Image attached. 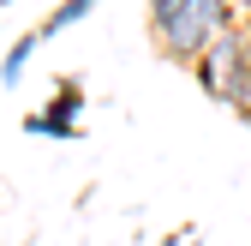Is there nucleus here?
Segmentation results:
<instances>
[{"mask_svg":"<svg viewBox=\"0 0 251 246\" xmlns=\"http://www.w3.org/2000/svg\"><path fill=\"white\" fill-rule=\"evenodd\" d=\"M150 30L174 66H198L209 42L239 30V6L233 0H150Z\"/></svg>","mask_w":251,"mask_h":246,"instance_id":"obj_1","label":"nucleus"},{"mask_svg":"<svg viewBox=\"0 0 251 246\" xmlns=\"http://www.w3.org/2000/svg\"><path fill=\"white\" fill-rule=\"evenodd\" d=\"M192 78L203 84L209 102H222V108H233L239 120H251V60H245L239 30H227L222 42H209V54L192 66Z\"/></svg>","mask_w":251,"mask_h":246,"instance_id":"obj_2","label":"nucleus"},{"mask_svg":"<svg viewBox=\"0 0 251 246\" xmlns=\"http://www.w3.org/2000/svg\"><path fill=\"white\" fill-rule=\"evenodd\" d=\"M78 114H84V84L78 78H60L48 108L24 114V132L30 138H78Z\"/></svg>","mask_w":251,"mask_h":246,"instance_id":"obj_3","label":"nucleus"},{"mask_svg":"<svg viewBox=\"0 0 251 246\" xmlns=\"http://www.w3.org/2000/svg\"><path fill=\"white\" fill-rule=\"evenodd\" d=\"M96 6H102V0H60V6L42 18V42H48V36H60V30H72L78 18H90Z\"/></svg>","mask_w":251,"mask_h":246,"instance_id":"obj_4","label":"nucleus"},{"mask_svg":"<svg viewBox=\"0 0 251 246\" xmlns=\"http://www.w3.org/2000/svg\"><path fill=\"white\" fill-rule=\"evenodd\" d=\"M36 42H42V30H30V36H18L6 54H0V84H18V72L30 66V54H36Z\"/></svg>","mask_w":251,"mask_h":246,"instance_id":"obj_5","label":"nucleus"},{"mask_svg":"<svg viewBox=\"0 0 251 246\" xmlns=\"http://www.w3.org/2000/svg\"><path fill=\"white\" fill-rule=\"evenodd\" d=\"M239 42H245V60H251V18H239Z\"/></svg>","mask_w":251,"mask_h":246,"instance_id":"obj_6","label":"nucleus"},{"mask_svg":"<svg viewBox=\"0 0 251 246\" xmlns=\"http://www.w3.org/2000/svg\"><path fill=\"white\" fill-rule=\"evenodd\" d=\"M233 6H239V18H251V0H233Z\"/></svg>","mask_w":251,"mask_h":246,"instance_id":"obj_7","label":"nucleus"},{"mask_svg":"<svg viewBox=\"0 0 251 246\" xmlns=\"http://www.w3.org/2000/svg\"><path fill=\"white\" fill-rule=\"evenodd\" d=\"M0 6H12V0H0Z\"/></svg>","mask_w":251,"mask_h":246,"instance_id":"obj_8","label":"nucleus"},{"mask_svg":"<svg viewBox=\"0 0 251 246\" xmlns=\"http://www.w3.org/2000/svg\"><path fill=\"white\" fill-rule=\"evenodd\" d=\"M192 246H198V240H192Z\"/></svg>","mask_w":251,"mask_h":246,"instance_id":"obj_9","label":"nucleus"}]
</instances>
